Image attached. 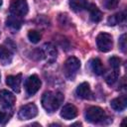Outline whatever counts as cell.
<instances>
[{
	"instance_id": "cell-19",
	"label": "cell",
	"mask_w": 127,
	"mask_h": 127,
	"mask_svg": "<svg viewBox=\"0 0 127 127\" xmlns=\"http://www.w3.org/2000/svg\"><path fill=\"white\" fill-rule=\"evenodd\" d=\"M41 37H42L41 34L38 31H35V30H31L28 33V39L30 40L31 43H34V44H37L38 42H40Z\"/></svg>"
},
{
	"instance_id": "cell-14",
	"label": "cell",
	"mask_w": 127,
	"mask_h": 127,
	"mask_svg": "<svg viewBox=\"0 0 127 127\" xmlns=\"http://www.w3.org/2000/svg\"><path fill=\"white\" fill-rule=\"evenodd\" d=\"M87 9L89 11V17H90V20L92 22L97 23V22H99L102 19V13H101V11L94 4L88 5Z\"/></svg>"
},
{
	"instance_id": "cell-6",
	"label": "cell",
	"mask_w": 127,
	"mask_h": 127,
	"mask_svg": "<svg viewBox=\"0 0 127 127\" xmlns=\"http://www.w3.org/2000/svg\"><path fill=\"white\" fill-rule=\"evenodd\" d=\"M38 114V107L34 103H28L23 105L18 112V117L21 120H29L36 117Z\"/></svg>"
},
{
	"instance_id": "cell-17",
	"label": "cell",
	"mask_w": 127,
	"mask_h": 127,
	"mask_svg": "<svg viewBox=\"0 0 127 127\" xmlns=\"http://www.w3.org/2000/svg\"><path fill=\"white\" fill-rule=\"evenodd\" d=\"M90 67H91V70L97 75H101L104 72V66H103V64L99 59L91 60L90 61Z\"/></svg>"
},
{
	"instance_id": "cell-15",
	"label": "cell",
	"mask_w": 127,
	"mask_h": 127,
	"mask_svg": "<svg viewBox=\"0 0 127 127\" xmlns=\"http://www.w3.org/2000/svg\"><path fill=\"white\" fill-rule=\"evenodd\" d=\"M87 0H69V6L70 8L75 12H80L84 9H87L88 7Z\"/></svg>"
},
{
	"instance_id": "cell-24",
	"label": "cell",
	"mask_w": 127,
	"mask_h": 127,
	"mask_svg": "<svg viewBox=\"0 0 127 127\" xmlns=\"http://www.w3.org/2000/svg\"><path fill=\"white\" fill-rule=\"evenodd\" d=\"M125 38H126V35L123 34L119 39V47H120L122 52H125V49H126V40H125Z\"/></svg>"
},
{
	"instance_id": "cell-5",
	"label": "cell",
	"mask_w": 127,
	"mask_h": 127,
	"mask_svg": "<svg viewBox=\"0 0 127 127\" xmlns=\"http://www.w3.org/2000/svg\"><path fill=\"white\" fill-rule=\"evenodd\" d=\"M28 13V3L26 0H12L10 3V14L24 17Z\"/></svg>"
},
{
	"instance_id": "cell-23",
	"label": "cell",
	"mask_w": 127,
	"mask_h": 127,
	"mask_svg": "<svg viewBox=\"0 0 127 127\" xmlns=\"http://www.w3.org/2000/svg\"><path fill=\"white\" fill-rule=\"evenodd\" d=\"M11 117V114H8V112L0 111V126H4Z\"/></svg>"
},
{
	"instance_id": "cell-3",
	"label": "cell",
	"mask_w": 127,
	"mask_h": 127,
	"mask_svg": "<svg viewBox=\"0 0 127 127\" xmlns=\"http://www.w3.org/2000/svg\"><path fill=\"white\" fill-rule=\"evenodd\" d=\"M106 117L105 111L98 106H91L85 112V118L91 123H100Z\"/></svg>"
},
{
	"instance_id": "cell-2",
	"label": "cell",
	"mask_w": 127,
	"mask_h": 127,
	"mask_svg": "<svg viewBox=\"0 0 127 127\" xmlns=\"http://www.w3.org/2000/svg\"><path fill=\"white\" fill-rule=\"evenodd\" d=\"M80 67V62L75 57L68 58L64 64V72L66 78L72 79Z\"/></svg>"
},
{
	"instance_id": "cell-7",
	"label": "cell",
	"mask_w": 127,
	"mask_h": 127,
	"mask_svg": "<svg viewBox=\"0 0 127 127\" xmlns=\"http://www.w3.org/2000/svg\"><path fill=\"white\" fill-rule=\"evenodd\" d=\"M41 84L42 82L39 76L36 74H32L25 81V89L29 95H33L40 89Z\"/></svg>"
},
{
	"instance_id": "cell-26",
	"label": "cell",
	"mask_w": 127,
	"mask_h": 127,
	"mask_svg": "<svg viewBox=\"0 0 127 127\" xmlns=\"http://www.w3.org/2000/svg\"><path fill=\"white\" fill-rule=\"evenodd\" d=\"M0 78H1V75H0Z\"/></svg>"
},
{
	"instance_id": "cell-25",
	"label": "cell",
	"mask_w": 127,
	"mask_h": 127,
	"mask_svg": "<svg viewBox=\"0 0 127 127\" xmlns=\"http://www.w3.org/2000/svg\"><path fill=\"white\" fill-rule=\"evenodd\" d=\"M1 5H2V0H0V7H1Z\"/></svg>"
},
{
	"instance_id": "cell-1",
	"label": "cell",
	"mask_w": 127,
	"mask_h": 127,
	"mask_svg": "<svg viewBox=\"0 0 127 127\" xmlns=\"http://www.w3.org/2000/svg\"><path fill=\"white\" fill-rule=\"evenodd\" d=\"M64 97L63 93H61L59 91H56V92L48 91L43 94L42 105L47 111L53 112V111H56L61 106V104L64 101Z\"/></svg>"
},
{
	"instance_id": "cell-12",
	"label": "cell",
	"mask_w": 127,
	"mask_h": 127,
	"mask_svg": "<svg viewBox=\"0 0 127 127\" xmlns=\"http://www.w3.org/2000/svg\"><path fill=\"white\" fill-rule=\"evenodd\" d=\"M126 105H127V99L125 95L116 97L110 101V106L115 111H123L126 108Z\"/></svg>"
},
{
	"instance_id": "cell-4",
	"label": "cell",
	"mask_w": 127,
	"mask_h": 127,
	"mask_svg": "<svg viewBox=\"0 0 127 127\" xmlns=\"http://www.w3.org/2000/svg\"><path fill=\"white\" fill-rule=\"evenodd\" d=\"M96 45L100 52L103 53L109 52L113 46L112 36L108 33H100L96 38Z\"/></svg>"
},
{
	"instance_id": "cell-13",
	"label": "cell",
	"mask_w": 127,
	"mask_h": 127,
	"mask_svg": "<svg viewBox=\"0 0 127 127\" xmlns=\"http://www.w3.org/2000/svg\"><path fill=\"white\" fill-rule=\"evenodd\" d=\"M76 94L77 96H79L80 98L83 99H88L90 98L91 95V89L89 87V84L87 82H82L80 83L77 88H76Z\"/></svg>"
},
{
	"instance_id": "cell-20",
	"label": "cell",
	"mask_w": 127,
	"mask_h": 127,
	"mask_svg": "<svg viewBox=\"0 0 127 127\" xmlns=\"http://www.w3.org/2000/svg\"><path fill=\"white\" fill-rule=\"evenodd\" d=\"M103 6L104 8L108 9V10H112L115 9L118 4H119V0H103Z\"/></svg>"
},
{
	"instance_id": "cell-22",
	"label": "cell",
	"mask_w": 127,
	"mask_h": 127,
	"mask_svg": "<svg viewBox=\"0 0 127 127\" xmlns=\"http://www.w3.org/2000/svg\"><path fill=\"white\" fill-rule=\"evenodd\" d=\"M109 64L111 65L113 69H118L121 64V60L117 57H111L109 59Z\"/></svg>"
},
{
	"instance_id": "cell-11",
	"label": "cell",
	"mask_w": 127,
	"mask_h": 127,
	"mask_svg": "<svg viewBox=\"0 0 127 127\" xmlns=\"http://www.w3.org/2000/svg\"><path fill=\"white\" fill-rule=\"evenodd\" d=\"M6 26L12 31H18L22 26V18L10 14L6 20Z\"/></svg>"
},
{
	"instance_id": "cell-8",
	"label": "cell",
	"mask_w": 127,
	"mask_h": 127,
	"mask_svg": "<svg viewBox=\"0 0 127 127\" xmlns=\"http://www.w3.org/2000/svg\"><path fill=\"white\" fill-rule=\"evenodd\" d=\"M16 101V96L9 90H0V104L4 108H10L14 105Z\"/></svg>"
},
{
	"instance_id": "cell-21",
	"label": "cell",
	"mask_w": 127,
	"mask_h": 127,
	"mask_svg": "<svg viewBox=\"0 0 127 127\" xmlns=\"http://www.w3.org/2000/svg\"><path fill=\"white\" fill-rule=\"evenodd\" d=\"M118 78V69H114L113 71H111V73H109L106 76V82L108 84H113Z\"/></svg>"
},
{
	"instance_id": "cell-10",
	"label": "cell",
	"mask_w": 127,
	"mask_h": 127,
	"mask_svg": "<svg viewBox=\"0 0 127 127\" xmlns=\"http://www.w3.org/2000/svg\"><path fill=\"white\" fill-rule=\"evenodd\" d=\"M22 82V74H16V75H8L6 77V83L9 87H11L15 92H20Z\"/></svg>"
},
{
	"instance_id": "cell-9",
	"label": "cell",
	"mask_w": 127,
	"mask_h": 127,
	"mask_svg": "<svg viewBox=\"0 0 127 127\" xmlns=\"http://www.w3.org/2000/svg\"><path fill=\"white\" fill-rule=\"evenodd\" d=\"M61 116L65 120L73 119L77 116V108L73 104L67 103L63 107V109L61 111Z\"/></svg>"
},
{
	"instance_id": "cell-18",
	"label": "cell",
	"mask_w": 127,
	"mask_h": 127,
	"mask_svg": "<svg viewBox=\"0 0 127 127\" xmlns=\"http://www.w3.org/2000/svg\"><path fill=\"white\" fill-rule=\"evenodd\" d=\"M125 18H126L125 12H124V11H123V12H119V13H116V14L110 16V17L108 18V20H107V23H108V25H110V26H114V25H116V24H119V23L123 22V21L125 20Z\"/></svg>"
},
{
	"instance_id": "cell-16",
	"label": "cell",
	"mask_w": 127,
	"mask_h": 127,
	"mask_svg": "<svg viewBox=\"0 0 127 127\" xmlns=\"http://www.w3.org/2000/svg\"><path fill=\"white\" fill-rule=\"evenodd\" d=\"M0 61L3 64H7L12 61V51L5 46H0Z\"/></svg>"
}]
</instances>
